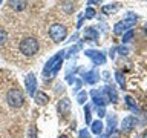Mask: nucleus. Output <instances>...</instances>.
I'll use <instances>...</instances> for the list:
<instances>
[{
  "label": "nucleus",
  "mask_w": 147,
  "mask_h": 138,
  "mask_svg": "<svg viewBox=\"0 0 147 138\" xmlns=\"http://www.w3.org/2000/svg\"><path fill=\"white\" fill-rule=\"evenodd\" d=\"M38 40L34 39V37H26V39H23L20 41V45H18V49H20V52L23 55H26V57H32V55H35L38 52Z\"/></svg>",
  "instance_id": "1"
},
{
  "label": "nucleus",
  "mask_w": 147,
  "mask_h": 138,
  "mask_svg": "<svg viewBox=\"0 0 147 138\" xmlns=\"http://www.w3.org/2000/svg\"><path fill=\"white\" fill-rule=\"evenodd\" d=\"M6 101L8 104L11 106L14 109H18L22 108L23 103H25V97H23V92L20 89H17V87H12V89L8 91L6 94Z\"/></svg>",
  "instance_id": "2"
},
{
  "label": "nucleus",
  "mask_w": 147,
  "mask_h": 138,
  "mask_svg": "<svg viewBox=\"0 0 147 138\" xmlns=\"http://www.w3.org/2000/svg\"><path fill=\"white\" fill-rule=\"evenodd\" d=\"M136 20H138L136 14H127V17L124 18L123 22H118L117 25H115V28H113V32H115L117 35H121L124 31H127L129 28H132L133 25H135Z\"/></svg>",
  "instance_id": "3"
},
{
  "label": "nucleus",
  "mask_w": 147,
  "mask_h": 138,
  "mask_svg": "<svg viewBox=\"0 0 147 138\" xmlns=\"http://www.w3.org/2000/svg\"><path fill=\"white\" fill-rule=\"evenodd\" d=\"M66 35H67V31H66V28H64L63 25L55 23V25H52L49 28V37L55 41V43H60L61 40H64Z\"/></svg>",
  "instance_id": "4"
},
{
  "label": "nucleus",
  "mask_w": 147,
  "mask_h": 138,
  "mask_svg": "<svg viewBox=\"0 0 147 138\" xmlns=\"http://www.w3.org/2000/svg\"><path fill=\"white\" fill-rule=\"evenodd\" d=\"M90 95H92V100H94V103L96 104V106H104L109 103V98H107V95H106V92L104 91H96V89H94L90 92Z\"/></svg>",
  "instance_id": "5"
},
{
  "label": "nucleus",
  "mask_w": 147,
  "mask_h": 138,
  "mask_svg": "<svg viewBox=\"0 0 147 138\" xmlns=\"http://www.w3.org/2000/svg\"><path fill=\"white\" fill-rule=\"evenodd\" d=\"M63 57H64V51H60L58 54H55L54 57L51 58L48 63H46V66H45V69H43V75H45V78H49L51 71H52V68L55 66V63H57L60 58H63Z\"/></svg>",
  "instance_id": "6"
},
{
  "label": "nucleus",
  "mask_w": 147,
  "mask_h": 138,
  "mask_svg": "<svg viewBox=\"0 0 147 138\" xmlns=\"http://www.w3.org/2000/svg\"><path fill=\"white\" fill-rule=\"evenodd\" d=\"M25 87H26L28 95L34 97L35 89H37V77L34 75V74H28V75H26V78H25Z\"/></svg>",
  "instance_id": "7"
},
{
  "label": "nucleus",
  "mask_w": 147,
  "mask_h": 138,
  "mask_svg": "<svg viewBox=\"0 0 147 138\" xmlns=\"http://www.w3.org/2000/svg\"><path fill=\"white\" fill-rule=\"evenodd\" d=\"M87 57H89L92 62L95 64H104L106 63V55L103 52H100V51H92V49H87L84 52Z\"/></svg>",
  "instance_id": "8"
},
{
  "label": "nucleus",
  "mask_w": 147,
  "mask_h": 138,
  "mask_svg": "<svg viewBox=\"0 0 147 138\" xmlns=\"http://www.w3.org/2000/svg\"><path fill=\"white\" fill-rule=\"evenodd\" d=\"M57 109H58V114L61 115V117H66V115L71 112V100H69V98L60 100V101H58Z\"/></svg>",
  "instance_id": "9"
},
{
  "label": "nucleus",
  "mask_w": 147,
  "mask_h": 138,
  "mask_svg": "<svg viewBox=\"0 0 147 138\" xmlns=\"http://www.w3.org/2000/svg\"><path fill=\"white\" fill-rule=\"evenodd\" d=\"M103 91L106 92V95H107V98H109L110 103H118V92H117V89H115L113 86L107 85Z\"/></svg>",
  "instance_id": "10"
},
{
  "label": "nucleus",
  "mask_w": 147,
  "mask_h": 138,
  "mask_svg": "<svg viewBox=\"0 0 147 138\" xmlns=\"http://www.w3.org/2000/svg\"><path fill=\"white\" fill-rule=\"evenodd\" d=\"M8 2L14 11H23L28 5V0H8Z\"/></svg>",
  "instance_id": "11"
},
{
  "label": "nucleus",
  "mask_w": 147,
  "mask_h": 138,
  "mask_svg": "<svg viewBox=\"0 0 147 138\" xmlns=\"http://www.w3.org/2000/svg\"><path fill=\"white\" fill-rule=\"evenodd\" d=\"M98 78H100V75H98V71L92 69V71L86 72V75H84V81L87 83V85H94V83L98 81Z\"/></svg>",
  "instance_id": "12"
},
{
  "label": "nucleus",
  "mask_w": 147,
  "mask_h": 138,
  "mask_svg": "<svg viewBox=\"0 0 147 138\" xmlns=\"http://www.w3.org/2000/svg\"><path fill=\"white\" fill-rule=\"evenodd\" d=\"M133 126H135V118L133 117H126L123 120V124H121V129L123 132H130Z\"/></svg>",
  "instance_id": "13"
},
{
  "label": "nucleus",
  "mask_w": 147,
  "mask_h": 138,
  "mask_svg": "<svg viewBox=\"0 0 147 138\" xmlns=\"http://www.w3.org/2000/svg\"><path fill=\"white\" fill-rule=\"evenodd\" d=\"M84 37H86V40H92V41H95V40H98V31L95 29V28H86V31H84Z\"/></svg>",
  "instance_id": "14"
},
{
  "label": "nucleus",
  "mask_w": 147,
  "mask_h": 138,
  "mask_svg": "<svg viewBox=\"0 0 147 138\" xmlns=\"http://www.w3.org/2000/svg\"><path fill=\"white\" fill-rule=\"evenodd\" d=\"M126 106L129 108V110H130V112H133V114H140V109H138L135 100H133L132 97H129V95L126 97Z\"/></svg>",
  "instance_id": "15"
},
{
  "label": "nucleus",
  "mask_w": 147,
  "mask_h": 138,
  "mask_svg": "<svg viewBox=\"0 0 147 138\" xmlns=\"http://www.w3.org/2000/svg\"><path fill=\"white\" fill-rule=\"evenodd\" d=\"M34 100H35V103H38V104H46L49 101V97L46 95L45 92L38 91L37 94H34Z\"/></svg>",
  "instance_id": "16"
},
{
  "label": "nucleus",
  "mask_w": 147,
  "mask_h": 138,
  "mask_svg": "<svg viewBox=\"0 0 147 138\" xmlns=\"http://www.w3.org/2000/svg\"><path fill=\"white\" fill-rule=\"evenodd\" d=\"M115 126H117V117H115V115H110L107 118V133H112L115 131Z\"/></svg>",
  "instance_id": "17"
},
{
  "label": "nucleus",
  "mask_w": 147,
  "mask_h": 138,
  "mask_svg": "<svg viewBox=\"0 0 147 138\" xmlns=\"http://www.w3.org/2000/svg\"><path fill=\"white\" fill-rule=\"evenodd\" d=\"M92 132H94L95 135H100V133L103 132V123H101L100 120H96V121L92 123Z\"/></svg>",
  "instance_id": "18"
},
{
  "label": "nucleus",
  "mask_w": 147,
  "mask_h": 138,
  "mask_svg": "<svg viewBox=\"0 0 147 138\" xmlns=\"http://www.w3.org/2000/svg\"><path fill=\"white\" fill-rule=\"evenodd\" d=\"M118 9H119V5H118V3L107 5V6H103V12H104V14H113V12H117Z\"/></svg>",
  "instance_id": "19"
},
{
  "label": "nucleus",
  "mask_w": 147,
  "mask_h": 138,
  "mask_svg": "<svg viewBox=\"0 0 147 138\" xmlns=\"http://www.w3.org/2000/svg\"><path fill=\"white\" fill-rule=\"evenodd\" d=\"M86 100H87V94H86V91L78 92V95H77V101H78V104H84V103H86Z\"/></svg>",
  "instance_id": "20"
},
{
  "label": "nucleus",
  "mask_w": 147,
  "mask_h": 138,
  "mask_svg": "<svg viewBox=\"0 0 147 138\" xmlns=\"http://www.w3.org/2000/svg\"><path fill=\"white\" fill-rule=\"evenodd\" d=\"M115 75H117V81H118V85L124 89V87H126V81H124V77H123L121 71H117V72H115Z\"/></svg>",
  "instance_id": "21"
},
{
  "label": "nucleus",
  "mask_w": 147,
  "mask_h": 138,
  "mask_svg": "<svg viewBox=\"0 0 147 138\" xmlns=\"http://www.w3.org/2000/svg\"><path fill=\"white\" fill-rule=\"evenodd\" d=\"M84 120H86V124H90L92 123V118H90V106H84Z\"/></svg>",
  "instance_id": "22"
},
{
  "label": "nucleus",
  "mask_w": 147,
  "mask_h": 138,
  "mask_svg": "<svg viewBox=\"0 0 147 138\" xmlns=\"http://www.w3.org/2000/svg\"><path fill=\"white\" fill-rule=\"evenodd\" d=\"M132 37H133V31H132V29L126 31V32L123 34V43H129V41L132 40Z\"/></svg>",
  "instance_id": "23"
},
{
  "label": "nucleus",
  "mask_w": 147,
  "mask_h": 138,
  "mask_svg": "<svg viewBox=\"0 0 147 138\" xmlns=\"http://www.w3.org/2000/svg\"><path fill=\"white\" fill-rule=\"evenodd\" d=\"M6 40H8V34H6V31H5V29H0V46L6 43Z\"/></svg>",
  "instance_id": "24"
},
{
  "label": "nucleus",
  "mask_w": 147,
  "mask_h": 138,
  "mask_svg": "<svg viewBox=\"0 0 147 138\" xmlns=\"http://www.w3.org/2000/svg\"><path fill=\"white\" fill-rule=\"evenodd\" d=\"M84 17H86V18H94V17H95V9H94V8H86Z\"/></svg>",
  "instance_id": "25"
},
{
  "label": "nucleus",
  "mask_w": 147,
  "mask_h": 138,
  "mask_svg": "<svg viewBox=\"0 0 147 138\" xmlns=\"http://www.w3.org/2000/svg\"><path fill=\"white\" fill-rule=\"evenodd\" d=\"M96 112H98L100 117H104V115H106V110H104L103 106H96Z\"/></svg>",
  "instance_id": "26"
},
{
  "label": "nucleus",
  "mask_w": 147,
  "mask_h": 138,
  "mask_svg": "<svg viewBox=\"0 0 147 138\" xmlns=\"http://www.w3.org/2000/svg\"><path fill=\"white\" fill-rule=\"evenodd\" d=\"M80 138H90V135H89V132H87L86 129H81L80 131Z\"/></svg>",
  "instance_id": "27"
},
{
  "label": "nucleus",
  "mask_w": 147,
  "mask_h": 138,
  "mask_svg": "<svg viewBox=\"0 0 147 138\" xmlns=\"http://www.w3.org/2000/svg\"><path fill=\"white\" fill-rule=\"evenodd\" d=\"M118 51H119V54H124V55L129 54V49L127 48H123V46H121V48H118Z\"/></svg>",
  "instance_id": "28"
},
{
  "label": "nucleus",
  "mask_w": 147,
  "mask_h": 138,
  "mask_svg": "<svg viewBox=\"0 0 147 138\" xmlns=\"http://www.w3.org/2000/svg\"><path fill=\"white\" fill-rule=\"evenodd\" d=\"M80 87H81V81H80V80H75V89H74V91L78 92V89H80Z\"/></svg>",
  "instance_id": "29"
},
{
  "label": "nucleus",
  "mask_w": 147,
  "mask_h": 138,
  "mask_svg": "<svg viewBox=\"0 0 147 138\" xmlns=\"http://www.w3.org/2000/svg\"><path fill=\"white\" fill-rule=\"evenodd\" d=\"M103 0H87V3H90V5H95V3H101Z\"/></svg>",
  "instance_id": "30"
},
{
  "label": "nucleus",
  "mask_w": 147,
  "mask_h": 138,
  "mask_svg": "<svg viewBox=\"0 0 147 138\" xmlns=\"http://www.w3.org/2000/svg\"><path fill=\"white\" fill-rule=\"evenodd\" d=\"M31 138H35V127H31Z\"/></svg>",
  "instance_id": "31"
},
{
  "label": "nucleus",
  "mask_w": 147,
  "mask_h": 138,
  "mask_svg": "<svg viewBox=\"0 0 147 138\" xmlns=\"http://www.w3.org/2000/svg\"><path fill=\"white\" fill-rule=\"evenodd\" d=\"M110 138H119V133H118V132H112V135H110Z\"/></svg>",
  "instance_id": "32"
},
{
  "label": "nucleus",
  "mask_w": 147,
  "mask_h": 138,
  "mask_svg": "<svg viewBox=\"0 0 147 138\" xmlns=\"http://www.w3.org/2000/svg\"><path fill=\"white\" fill-rule=\"evenodd\" d=\"M142 138H147V129L144 131V133H142Z\"/></svg>",
  "instance_id": "33"
},
{
  "label": "nucleus",
  "mask_w": 147,
  "mask_h": 138,
  "mask_svg": "<svg viewBox=\"0 0 147 138\" xmlns=\"http://www.w3.org/2000/svg\"><path fill=\"white\" fill-rule=\"evenodd\" d=\"M144 31H146V34H147V23H146V26H144Z\"/></svg>",
  "instance_id": "34"
},
{
  "label": "nucleus",
  "mask_w": 147,
  "mask_h": 138,
  "mask_svg": "<svg viewBox=\"0 0 147 138\" xmlns=\"http://www.w3.org/2000/svg\"><path fill=\"white\" fill-rule=\"evenodd\" d=\"M60 138H67V137H66V135H61V137H60Z\"/></svg>",
  "instance_id": "35"
}]
</instances>
